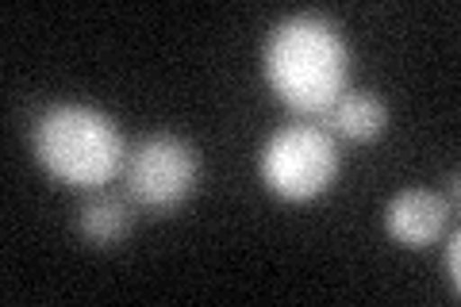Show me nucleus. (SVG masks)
Instances as JSON below:
<instances>
[{
	"label": "nucleus",
	"instance_id": "nucleus-3",
	"mask_svg": "<svg viewBox=\"0 0 461 307\" xmlns=\"http://www.w3.org/2000/svg\"><path fill=\"white\" fill-rule=\"evenodd\" d=\"M262 185L281 200H315L339 177V142L320 123H288L273 131L258 158Z\"/></svg>",
	"mask_w": 461,
	"mask_h": 307
},
{
	"label": "nucleus",
	"instance_id": "nucleus-1",
	"mask_svg": "<svg viewBox=\"0 0 461 307\" xmlns=\"http://www.w3.org/2000/svg\"><path fill=\"white\" fill-rule=\"evenodd\" d=\"M262 69L281 104L300 115H327L350 93V47L323 16H288L269 32Z\"/></svg>",
	"mask_w": 461,
	"mask_h": 307
},
{
	"label": "nucleus",
	"instance_id": "nucleus-4",
	"mask_svg": "<svg viewBox=\"0 0 461 307\" xmlns=\"http://www.w3.org/2000/svg\"><path fill=\"white\" fill-rule=\"evenodd\" d=\"M123 177H127V196L142 212L169 215L193 196L200 181V154L185 139L158 131V135H147L127 154Z\"/></svg>",
	"mask_w": 461,
	"mask_h": 307
},
{
	"label": "nucleus",
	"instance_id": "nucleus-2",
	"mask_svg": "<svg viewBox=\"0 0 461 307\" xmlns=\"http://www.w3.org/2000/svg\"><path fill=\"white\" fill-rule=\"evenodd\" d=\"M32 150L54 181L96 193L127 166V146L112 115L89 104H58L39 115Z\"/></svg>",
	"mask_w": 461,
	"mask_h": 307
},
{
	"label": "nucleus",
	"instance_id": "nucleus-6",
	"mask_svg": "<svg viewBox=\"0 0 461 307\" xmlns=\"http://www.w3.org/2000/svg\"><path fill=\"white\" fill-rule=\"evenodd\" d=\"M384 127H388V108L373 93H342L335 108L327 112V131L350 142H373L377 135H384Z\"/></svg>",
	"mask_w": 461,
	"mask_h": 307
},
{
	"label": "nucleus",
	"instance_id": "nucleus-8",
	"mask_svg": "<svg viewBox=\"0 0 461 307\" xmlns=\"http://www.w3.org/2000/svg\"><path fill=\"white\" fill-rule=\"evenodd\" d=\"M442 269H446V281H450V292L457 296V288H461V235H450V242H446Z\"/></svg>",
	"mask_w": 461,
	"mask_h": 307
},
{
	"label": "nucleus",
	"instance_id": "nucleus-5",
	"mask_svg": "<svg viewBox=\"0 0 461 307\" xmlns=\"http://www.w3.org/2000/svg\"><path fill=\"white\" fill-rule=\"evenodd\" d=\"M446 219H450V203L427 188H403L384 208V227L400 246H430L442 239Z\"/></svg>",
	"mask_w": 461,
	"mask_h": 307
},
{
	"label": "nucleus",
	"instance_id": "nucleus-7",
	"mask_svg": "<svg viewBox=\"0 0 461 307\" xmlns=\"http://www.w3.org/2000/svg\"><path fill=\"white\" fill-rule=\"evenodd\" d=\"M127 230H131V208L120 200V196H108V193H96L81 203L77 212V235L96 246V250H108V246L123 242Z\"/></svg>",
	"mask_w": 461,
	"mask_h": 307
}]
</instances>
